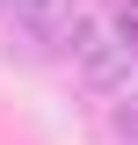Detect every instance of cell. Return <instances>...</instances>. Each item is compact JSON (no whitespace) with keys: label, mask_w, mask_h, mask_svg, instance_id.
<instances>
[{"label":"cell","mask_w":138,"mask_h":145,"mask_svg":"<svg viewBox=\"0 0 138 145\" xmlns=\"http://www.w3.org/2000/svg\"><path fill=\"white\" fill-rule=\"evenodd\" d=\"M80 72L95 80V87H116L124 72H131V44H116V36H87V51H80Z\"/></svg>","instance_id":"obj_1"},{"label":"cell","mask_w":138,"mask_h":145,"mask_svg":"<svg viewBox=\"0 0 138 145\" xmlns=\"http://www.w3.org/2000/svg\"><path fill=\"white\" fill-rule=\"evenodd\" d=\"M0 7H7V0H0Z\"/></svg>","instance_id":"obj_2"}]
</instances>
